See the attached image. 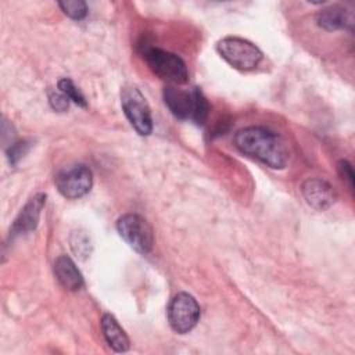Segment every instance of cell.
<instances>
[{"mask_svg":"<svg viewBox=\"0 0 355 355\" xmlns=\"http://www.w3.org/2000/svg\"><path fill=\"white\" fill-rule=\"evenodd\" d=\"M54 182L61 196L69 200H76L90 191L93 184V173L89 166L78 164L58 172Z\"/></svg>","mask_w":355,"mask_h":355,"instance_id":"8","label":"cell"},{"mask_svg":"<svg viewBox=\"0 0 355 355\" xmlns=\"http://www.w3.org/2000/svg\"><path fill=\"white\" fill-rule=\"evenodd\" d=\"M236 147L261 161L269 168L282 169L287 165L288 151L284 141L272 130L262 126H248L234 135Z\"/></svg>","mask_w":355,"mask_h":355,"instance_id":"1","label":"cell"},{"mask_svg":"<svg viewBox=\"0 0 355 355\" xmlns=\"http://www.w3.org/2000/svg\"><path fill=\"white\" fill-rule=\"evenodd\" d=\"M318 25L326 31L351 29L354 25L352 12L340 6H331L318 14Z\"/></svg>","mask_w":355,"mask_h":355,"instance_id":"13","label":"cell"},{"mask_svg":"<svg viewBox=\"0 0 355 355\" xmlns=\"http://www.w3.org/2000/svg\"><path fill=\"white\" fill-rule=\"evenodd\" d=\"M29 150V144L28 141H15L12 144H10L7 154H8V159L12 165H15Z\"/></svg>","mask_w":355,"mask_h":355,"instance_id":"18","label":"cell"},{"mask_svg":"<svg viewBox=\"0 0 355 355\" xmlns=\"http://www.w3.org/2000/svg\"><path fill=\"white\" fill-rule=\"evenodd\" d=\"M143 54L150 69L162 80L171 83L172 86L187 83V67L179 55L157 47L146 49Z\"/></svg>","mask_w":355,"mask_h":355,"instance_id":"3","label":"cell"},{"mask_svg":"<svg viewBox=\"0 0 355 355\" xmlns=\"http://www.w3.org/2000/svg\"><path fill=\"white\" fill-rule=\"evenodd\" d=\"M164 101L179 119H190L197 125H202L208 116L209 107L198 87L183 90L178 86H168L164 89Z\"/></svg>","mask_w":355,"mask_h":355,"instance_id":"2","label":"cell"},{"mask_svg":"<svg viewBox=\"0 0 355 355\" xmlns=\"http://www.w3.org/2000/svg\"><path fill=\"white\" fill-rule=\"evenodd\" d=\"M46 204V194L37 193L29 201L25 204V207L21 209L18 216L15 218L11 229H10V237H15L19 234L29 233L36 229L40 218V212Z\"/></svg>","mask_w":355,"mask_h":355,"instance_id":"10","label":"cell"},{"mask_svg":"<svg viewBox=\"0 0 355 355\" xmlns=\"http://www.w3.org/2000/svg\"><path fill=\"white\" fill-rule=\"evenodd\" d=\"M337 169H338L340 176H341L343 179H345V180L348 182L349 187L352 189V187H354V171H352L351 164H349L348 161H345V159H341V161H338V164H337Z\"/></svg>","mask_w":355,"mask_h":355,"instance_id":"19","label":"cell"},{"mask_svg":"<svg viewBox=\"0 0 355 355\" xmlns=\"http://www.w3.org/2000/svg\"><path fill=\"white\" fill-rule=\"evenodd\" d=\"M58 7L61 8V11L72 18V19H83L87 14V6L85 1L82 0H64V1H58Z\"/></svg>","mask_w":355,"mask_h":355,"instance_id":"14","label":"cell"},{"mask_svg":"<svg viewBox=\"0 0 355 355\" xmlns=\"http://www.w3.org/2000/svg\"><path fill=\"white\" fill-rule=\"evenodd\" d=\"M301 191L306 202L318 211L327 209L337 200V193L334 187L329 182L320 178L306 179L302 183Z\"/></svg>","mask_w":355,"mask_h":355,"instance_id":"9","label":"cell"},{"mask_svg":"<svg viewBox=\"0 0 355 355\" xmlns=\"http://www.w3.org/2000/svg\"><path fill=\"white\" fill-rule=\"evenodd\" d=\"M54 273L60 284L69 291H78L83 287L82 273L79 272L73 261L67 255H61L55 259Z\"/></svg>","mask_w":355,"mask_h":355,"instance_id":"11","label":"cell"},{"mask_svg":"<svg viewBox=\"0 0 355 355\" xmlns=\"http://www.w3.org/2000/svg\"><path fill=\"white\" fill-rule=\"evenodd\" d=\"M121 105L129 123L140 136H148L153 132V118L150 107L137 87H122Z\"/></svg>","mask_w":355,"mask_h":355,"instance_id":"5","label":"cell"},{"mask_svg":"<svg viewBox=\"0 0 355 355\" xmlns=\"http://www.w3.org/2000/svg\"><path fill=\"white\" fill-rule=\"evenodd\" d=\"M101 331L107 344L116 352H126L130 347L129 337L111 313L101 316Z\"/></svg>","mask_w":355,"mask_h":355,"instance_id":"12","label":"cell"},{"mask_svg":"<svg viewBox=\"0 0 355 355\" xmlns=\"http://www.w3.org/2000/svg\"><path fill=\"white\" fill-rule=\"evenodd\" d=\"M168 322L178 334L191 331L200 319V305L189 293H178L168 305Z\"/></svg>","mask_w":355,"mask_h":355,"instance_id":"7","label":"cell"},{"mask_svg":"<svg viewBox=\"0 0 355 355\" xmlns=\"http://www.w3.org/2000/svg\"><path fill=\"white\" fill-rule=\"evenodd\" d=\"M216 51L229 65L240 71L254 69L263 57L254 43L234 36L220 39L216 43Z\"/></svg>","mask_w":355,"mask_h":355,"instance_id":"4","label":"cell"},{"mask_svg":"<svg viewBox=\"0 0 355 355\" xmlns=\"http://www.w3.org/2000/svg\"><path fill=\"white\" fill-rule=\"evenodd\" d=\"M71 247L72 251L76 254V257H87L90 250H89V239L83 233H73L71 236Z\"/></svg>","mask_w":355,"mask_h":355,"instance_id":"17","label":"cell"},{"mask_svg":"<svg viewBox=\"0 0 355 355\" xmlns=\"http://www.w3.org/2000/svg\"><path fill=\"white\" fill-rule=\"evenodd\" d=\"M58 90L62 92L71 101H73L75 104H78L79 107L86 108L87 103L83 97V94L80 93V90L73 85V82L68 78H62L58 80Z\"/></svg>","mask_w":355,"mask_h":355,"instance_id":"15","label":"cell"},{"mask_svg":"<svg viewBox=\"0 0 355 355\" xmlns=\"http://www.w3.org/2000/svg\"><path fill=\"white\" fill-rule=\"evenodd\" d=\"M49 103L51 108L57 112H65L69 108V98L60 90H49L47 93Z\"/></svg>","mask_w":355,"mask_h":355,"instance_id":"16","label":"cell"},{"mask_svg":"<svg viewBox=\"0 0 355 355\" xmlns=\"http://www.w3.org/2000/svg\"><path fill=\"white\" fill-rule=\"evenodd\" d=\"M119 236L139 254H148L154 245V233L148 222L136 214L122 215L116 220Z\"/></svg>","mask_w":355,"mask_h":355,"instance_id":"6","label":"cell"}]
</instances>
